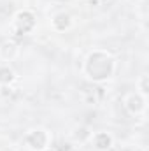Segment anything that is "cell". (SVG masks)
Wrapping results in <instances>:
<instances>
[{
    "instance_id": "cell-7",
    "label": "cell",
    "mask_w": 149,
    "mask_h": 151,
    "mask_svg": "<svg viewBox=\"0 0 149 151\" xmlns=\"http://www.w3.org/2000/svg\"><path fill=\"white\" fill-rule=\"evenodd\" d=\"M18 56H19V46L14 40H4L0 44V62L11 63Z\"/></svg>"
},
{
    "instance_id": "cell-5",
    "label": "cell",
    "mask_w": 149,
    "mask_h": 151,
    "mask_svg": "<svg viewBox=\"0 0 149 151\" xmlns=\"http://www.w3.org/2000/svg\"><path fill=\"white\" fill-rule=\"evenodd\" d=\"M95 151H109L114 146V135L107 130H98V132H91L90 141H88Z\"/></svg>"
},
{
    "instance_id": "cell-1",
    "label": "cell",
    "mask_w": 149,
    "mask_h": 151,
    "mask_svg": "<svg viewBox=\"0 0 149 151\" xmlns=\"http://www.w3.org/2000/svg\"><path fill=\"white\" fill-rule=\"evenodd\" d=\"M116 69H117L116 56L111 51L102 49V47L91 49L82 63V74L86 76V79L97 84L111 81L116 74Z\"/></svg>"
},
{
    "instance_id": "cell-11",
    "label": "cell",
    "mask_w": 149,
    "mask_h": 151,
    "mask_svg": "<svg viewBox=\"0 0 149 151\" xmlns=\"http://www.w3.org/2000/svg\"><path fill=\"white\" fill-rule=\"evenodd\" d=\"M44 151H56V150H54V148H51V146H49V148H47V150H44Z\"/></svg>"
},
{
    "instance_id": "cell-6",
    "label": "cell",
    "mask_w": 149,
    "mask_h": 151,
    "mask_svg": "<svg viewBox=\"0 0 149 151\" xmlns=\"http://www.w3.org/2000/svg\"><path fill=\"white\" fill-rule=\"evenodd\" d=\"M49 23L54 32H69L74 27V18L67 11H58L56 14H53Z\"/></svg>"
},
{
    "instance_id": "cell-4",
    "label": "cell",
    "mask_w": 149,
    "mask_h": 151,
    "mask_svg": "<svg viewBox=\"0 0 149 151\" xmlns=\"http://www.w3.org/2000/svg\"><path fill=\"white\" fill-rule=\"evenodd\" d=\"M123 107L130 116H140L148 109V97H144L137 91H132L123 99Z\"/></svg>"
},
{
    "instance_id": "cell-3",
    "label": "cell",
    "mask_w": 149,
    "mask_h": 151,
    "mask_svg": "<svg viewBox=\"0 0 149 151\" xmlns=\"http://www.w3.org/2000/svg\"><path fill=\"white\" fill-rule=\"evenodd\" d=\"M53 135L44 127H34L25 134V146L30 151H44L51 146Z\"/></svg>"
},
{
    "instance_id": "cell-8",
    "label": "cell",
    "mask_w": 149,
    "mask_h": 151,
    "mask_svg": "<svg viewBox=\"0 0 149 151\" xmlns=\"http://www.w3.org/2000/svg\"><path fill=\"white\" fill-rule=\"evenodd\" d=\"M16 79H18V74L14 67L7 62H0V88H11Z\"/></svg>"
},
{
    "instance_id": "cell-9",
    "label": "cell",
    "mask_w": 149,
    "mask_h": 151,
    "mask_svg": "<svg viewBox=\"0 0 149 151\" xmlns=\"http://www.w3.org/2000/svg\"><path fill=\"white\" fill-rule=\"evenodd\" d=\"M90 135H91V132H90V128H88V127H84V125L75 127L74 130L70 132L72 141H74V142H79V144L88 142V141H90Z\"/></svg>"
},
{
    "instance_id": "cell-2",
    "label": "cell",
    "mask_w": 149,
    "mask_h": 151,
    "mask_svg": "<svg viewBox=\"0 0 149 151\" xmlns=\"http://www.w3.org/2000/svg\"><path fill=\"white\" fill-rule=\"evenodd\" d=\"M37 28V16L30 9H21L12 16L11 21V30L16 35H30Z\"/></svg>"
},
{
    "instance_id": "cell-10",
    "label": "cell",
    "mask_w": 149,
    "mask_h": 151,
    "mask_svg": "<svg viewBox=\"0 0 149 151\" xmlns=\"http://www.w3.org/2000/svg\"><path fill=\"white\" fill-rule=\"evenodd\" d=\"M135 86H137V93H140V95L148 97V91H149V76H146V74L139 76V79H137Z\"/></svg>"
}]
</instances>
